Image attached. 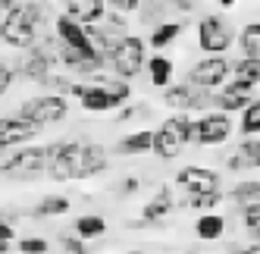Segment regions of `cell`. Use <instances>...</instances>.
I'll return each instance as SVG.
<instances>
[{"label":"cell","mask_w":260,"mask_h":254,"mask_svg":"<svg viewBox=\"0 0 260 254\" xmlns=\"http://www.w3.org/2000/svg\"><path fill=\"white\" fill-rule=\"evenodd\" d=\"M44 167H47V148H41V144H19V151L0 154V176L16 179V182L44 176Z\"/></svg>","instance_id":"cell-4"},{"label":"cell","mask_w":260,"mask_h":254,"mask_svg":"<svg viewBox=\"0 0 260 254\" xmlns=\"http://www.w3.org/2000/svg\"><path fill=\"white\" fill-rule=\"evenodd\" d=\"M0 242H13V226L7 216H0Z\"/></svg>","instance_id":"cell-37"},{"label":"cell","mask_w":260,"mask_h":254,"mask_svg":"<svg viewBox=\"0 0 260 254\" xmlns=\"http://www.w3.org/2000/svg\"><path fill=\"white\" fill-rule=\"evenodd\" d=\"M216 4H219V7H226V10H232V7L238 4V0H216Z\"/></svg>","instance_id":"cell-40"},{"label":"cell","mask_w":260,"mask_h":254,"mask_svg":"<svg viewBox=\"0 0 260 254\" xmlns=\"http://www.w3.org/2000/svg\"><path fill=\"white\" fill-rule=\"evenodd\" d=\"M132 101V82H122V79H98L94 82H85L82 94H79V104L82 110L88 113H110V110H119L122 104Z\"/></svg>","instance_id":"cell-3"},{"label":"cell","mask_w":260,"mask_h":254,"mask_svg":"<svg viewBox=\"0 0 260 254\" xmlns=\"http://www.w3.org/2000/svg\"><path fill=\"white\" fill-rule=\"evenodd\" d=\"M110 167V157L94 141H53L47 144V167L44 173L53 182L91 179Z\"/></svg>","instance_id":"cell-1"},{"label":"cell","mask_w":260,"mask_h":254,"mask_svg":"<svg viewBox=\"0 0 260 254\" xmlns=\"http://www.w3.org/2000/svg\"><path fill=\"white\" fill-rule=\"evenodd\" d=\"M176 210V198H173V188L170 185H163L151 201L144 204V210H141V220H135L132 223V229H144V226H154V223H160L163 216H170Z\"/></svg>","instance_id":"cell-15"},{"label":"cell","mask_w":260,"mask_h":254,"mask_svg":"<svg viewBox=\"0 0 260 254\" xmlns=\"http://www.w3.org/2000/svg\"><path fill=\"white\" fill-rule=\"evenodd\" d=\"M16 4H22V0H0V10H13Z\"/></svg>","instance_id":"cell-39"},{"label":"cell","mask_w":260,"mask_h":254,"mask_svg":"<svg viewBox=\"0 0 260 254\" xmlns=\"http://www.w3.org/2000/svg\"><path fill=\"white\" fill-rule=\"evenodd\" d=\"M53 38H57L63 47H69V50L82 53L85 60H101V63H107V60L101 57V53L94 50V44H91V38H88L85 25H82V22H76V19H69L66 13H60L57 19H53Z\"/></svg>","instance_id":"cell-10"},{"label":"cell","mask_w":260,"mask_h":254,"mask_svg":"<svg viewBox=\"0 0 260 254\" xmlns=\"http://www.w3.org/2000/svg\"><path fill=\"white\" fill-rule=\"evenodd\" d=\"M238 129H241V135H257L260 132V101L254 98L251 104H245L241 107V122H238Z\"/></svg>","instance_id":"cell-28"},{"label":"cell","mask_w":260,"mask_h":254,"mask_svg":"<svg viewBox=\"0 0 260 254\" xmlns=\"http://www.w3.org/2000/svg\"><path fill=\"white\" fill-rule=\"evenodd\" d=\"M241 216H245V232L251 235V242H257V232H260V204L241 207Z\"/></svg>","instance_id":"cell-30"},{"label":"cell","mask_w":260,"mask_h":254,"mask_svg":"<svg viewBox=\"0 0 260 254\" xmlns=\"http://www.w3.org/2000/svg\"><path fill=\"white\" fill-rule=\"evenodd\" d=\"M10 251V242H0V254H7Z\"/></svg>","instance_id":"cell-41"},{"label":"cell","mask_w":260,"mask_h":254,"mask_svg":"<svg viewBox=\"0 0 260 254\" xmlns=\"http://www.w3.org/2000/svg\"><path fill=\"white\" fill-rule=\"evenodd\" d=\"M19 251L22 254H47L50 245H47V239H22L19 242Z\"/></svg>","instance_id":"cell-32"},{"label":"cell","mask_w":260,"mask_h":254,"mask_svg":"<svg viewBox=\"0 0 260 254\" xmlns=\"http://www.w3.org/2000/svg\"><path fill=\"white\" fill-rule=\"evenodd\" d=\"M47 254H50V251H47Z\"/></svg>","instance_id":"cell-45"},{"label":"cell","mask_w":260,"mask_h":254,"mask_svg":"<svg viewBox=\"0 0 260 254\" xmlns=\"http://www.w3.org/2000/svg\"><path fill=\"white\" fill-rule=\"evenodd\" d=\"M157 132L163 138H170L173 144H179V148H185V144H191V116L188 113H173L160 122Z\"/></svg>","instance_id":"cell-18"},{"label":"cell","mask_w":260,"mask_h":254,"mask_svg":"<svg viewBox=\"0 0 260 254\" xmlns=\"http://www.w3.org/2000/svg\"><path fill=\"white\" fill-rule=\"evenodd\" d=\"M238 44H241V57H260V22L257 19L241 28Z\"/></svg>","instance_id":"cell-26"},{"label":"cell","mask_w":260,"mask_h":254,"mask_svg":"<svg viewBox=\"0 0 260 254\" xmlns=\"http://www.w3.org/2000/svg\"><path fill=\"white\" fill-rule=\"evenodd\" d=\"M222 232H226V220H222L219 213H201L198 223H194V235L204 242H216L222 239Z\"/></svg>","instance_id":"cell-22"},{"label":"cell","mask_w":260,"mask_h":254,"mask_svg":"<svg viewBox=\"0 0 260 254\" xmlns=\"http://www.w3.org/2000/svg\"><path fill=\"white\" fill-rule=\"evenodd\" d=\"M166 7H173V10H179V13H191V10L198 7V0H166Z\"/></svg>","instance_id":"cell-35"},{"label":"cell","mask_w":260,"mask_h":254,"mask_svg":"<svg viewBox=\"0 0 260 254\" xmlns=\"http://www.w3.org/2000/svg\"><path fill=\"white\" fill-rule=\"evenodd\" d=\"M229 72H232V60L226 53H207L188 69V82L207 88V91H216L219 85L229 82Z\"/></svg>","instance_id":"cell-11"},{"label":"cell","mask_w":260,"mask_h":254,"mask_svg":"<svg viewBox=\"0 0 260 254\" xmlns=\"http://www.w3.org/2000/svg\"><path fill=\"white\" fill-rule=\"evenodd\" d=\"M229 79H232V82H241V85L257 88V82H260V57H241V60H232Z\"/></svg>","instance_id":"cell-21"},{"label":"cell","mask_w":260,"mask_h":254,"mask_svg":"<svg viewBox=\"0 0 260 254\" xmlns=\"http://www.w3.org/2000/svg\"><path fill=\"white\" fill-rule=\"evenodd\" d=\"M60 245H63V251H66V254H88L85 239H79V235H63Z\"/></svg>","instance_id":"cell-33"},{"label":"cell","mask_w":260,"mask_h":254,"mask_svg":"<svg viewBox=\"0 0 260 254\" xmlns=\"http://www.w3.org/2000/svg\"><path fill=\"white\" fill-rule=\"evenodd\" d=\"M229 201L241 210V207H248V204H260V182H257V176L254 179H245V182H238L232 192H229Z\"/></svg>","instance_id":"cell-23"},{"label":"cell","mask_w":260,"mask_h":254,"mask_svg":"<svg viewBox=\"0 0 260 254\" xmlns=\"http://www.w3.org/2000/svg\"><path fill=\"white\" fill-rule=\"evenodd\" d=\"M44 19H47V0H22L13 10H7V16L0 19L4 22L0 25V41L16 50H25L41 38Z\"/></svg>","instance_id":"cell-2"},{"label":"cell","mask_w":260,"mask_h":254,"mask_svg":"<svg viewBox=\"0 0 260 254\" xmlns=\"http://www.w3.org/2000/svg\"><path fill=\"white\" fill-rule=\"evenodd\" d=\"M198 254H204V251H198Z\"/></svg>","instance_id":"cell-43"},{"label":"cell","mask_w":260,"mask_h":254,"mask_svg":"<svg viewBox=\"0 0 260 254\" xmlns=\"http://www.w3.org/2000/svg\"><path fill=\"white\" fill-rule=\"evenodd\" d=\"M141 0H107V10H113L119 16H128V13H138Z\"/></svg>","instance_id":"cell-31"},{"label":"cell","mask_w":260,"mask_h":254,"mask_svg":"<svg viewBox=\"0 0 260 254\" xmlns=\"http://www.w3.org/2000/svg\"><path fill=\"white\" fill-rule=\"evenodd\" d=\"M72 232H76L79 239H98V235L107 232V220L98 216V213H85V216H79V220L72 223Z\"/></svg>","instance_id":"cell-25"},{"label":"cell","mask_w":260,"mask_h":254,"mask_svg":"<svg viewBox=\"0 0 260 254\" xmlns=\"http://www.w3.org/2000/svg\"><path fill=\"white\" fill-rule=\"evenodd\" d=\"M232 129H235L232 113L204 110L201 119H191V144H198V148H216V144H226Z\"/></svg>","instance_id":"cell-6"},{"label":"cell","mask_w":260,"mask_h":254,"mask_svg":"<svg viewBox=\"0 0 260 254\" xmlns=\"http://www.w3.org/2000/svg\"><path fill=\"white\" fill-rule=\"evenodd\" d=\"M229 254H257V242H251V245H232Z\"/></svg>","instance_id":"cell-38"},{"label":"cell","mask_w":260,"mask_h":254,"mask_svg":"<svg viewBox=\"0 0 260 254\" xmlns=\"http://www.w3.org/2000/svg\"><path fill=\"white\" fill-rule=\"evenodd\" d=\"M147 66V82H151L154 88H166V85H173V60L170 57H163V53H157V57L151 60H144Z\"/></svg>","instance_id":"cell-20"},{"label":"cell","mask_w":260,"mask_h":254,"mask_svg":"<svg viewBox=\"0 0 260 254\" xmlns=\"http://www.w3.org/2000/svg\"><path fill=\"white\" fill-rule=\"evenodd\" d=\"M182 31H185V25H182V22H160V25L151 31V38H147L144 44H151L154 50H163V47H170Z\"/></svg>","instance_id":"cell-24"},{"label":"cell","mask_w":260,"mask_h":254,"mask_svg":"<svg viewBox=\"0 0 260 254\" xmlns=\"http://www.w3.org/2000/svg\"><path fill=\"white\" fill-rule=\"evenodd\" d=\"M13 82H16V72H13V66L0 60V98H4V94L10 91V88H13Z\"/></svg>","instance_id":"cell-34"},{"label":"cell","mask_w":260,"mask_h":254,"mask_svg":"<svg viewBox=\"0 0 260 254\" xmlns=\"http://www.w3.org/2000/svg\"><path fill=\"white\" fill-rule=\"evenodd\" d=\"M132 254H135V251H132Z\"/></svg>","instance_id":"cell-44"},{"label":"cell","mask_w":260,"mask_h":254,"mask_svg":"<svg viewBox=\"0 0 260 254\" xmlns=\"http://www.w3.org/2000/svg\"><path fill=\"white\" fill-rule=\"evenodd\" d=\"M63 13L82 25H91L107 13V0H63Z\"/></svg>","instance_id":"cell-17"},{"label":"cell","mask_w":260,"mask_h":254,"mask_svg":"<svg viewBox=\"0 0 260 254\" xmlns=\"http://www.w3.org/2000/svg\"><path fill=\"white\" fill-rule=\"evenodd\" d=\"M0 19H4V10H0Z\"/></svg>","instance_id":"cell-42"},{"label":"cell","mask_w":260,"mask_h":254,"mask_svg":"<svg viewBox=\"0 0 260 254\" xmlns=\"http://www.w3.org/2000/svg\"><path fill=\"white\" fill-rule=\"evenodd\" d=\"M254 98H257V88L229 79L226 85L216 88V94H213V110H219V113H238L241 107L251 104Z\"/></svg>","instance_id":"cell-13"},{"label":"cell","mask_w":260,"mask_h":254,"mask_svg":"<svg viewBox=\"0 0 260 254\" xmlns=\"http://www.w3.org/2000/svg\"><path fill=\"white\" fill-rule=\"evenodd\" d=\"M235 41V28L226 16L210 13L198 22V47L204 53H226Z\"/></svg>","instance_id":"cell-9"},{"label":"cell","mask_w":260,"mask_h":254,"mask_svg":"<svg viewBox=\"0 0 260 254\" xmlns=\"http://www.w3.org/2000/svg\"><path fill=\"white\" fill-rule=\"evenodd\" d=\"M144 53H147L144 38H138V35H125V38L113 47V53H110L107 63L113 66L116 79L132 82L135 76H141V69H144Z\"/></svg>","instance_id":"cell-7"},{"label":"cell","mask_w":260,"mask_h":254,"mask_svg":"<svg viewBox=\"0 0 260 254\" xmlns=\"http://www.w3.org/2000/svg\"><path fill=\"white\" fill-rule=\"evenodd\" d=\"M176 185L185 188L188 195H207L219 192V173L210 167H182L176 173Z\"/></svg>","instance_id":"cell-14"},{"label":"cell","mask_w":260,"mask_h":254,"mask_svg":"<svg viewBox=\"0 0 260 254\" xmlns=\"http://www.w3.org/2000/svg\"><path fill=\"white\" fill-rule=\"evenodd\" d=\"M151 138L154 129H138V132H128L116 141V154L122 157H138V154H151Z\"/></svg>","instance_id":"cell-19"},{"label":"cell","mask_w":260,"mask_h":254,"mask_svg":"<svg viewBox=\"0 0 260 254\" xmlns=\"http://www.w3.org/2000/svg\"><path fill=\"white\" fill-rule=\"evenodd\" d=\"M138 188H141V182H138L135 176H128V179H122V182H119V192L122 195H135Z\"/></svg>","instance_id":"cell-36"},{"label":"cell","mask_w":260,"mask_h":254,"mask_svg":"<svg viewBox=\"0 0 260 254\" xmlns=\"http://www.w3.org/2000/svg\"><path fill=\"white\" fill-rule=\"evenodd\" d=\"M188 207L194 210H213L222 204V192H207V195H188V201H185Z\"/></svg>","instance_id":"cell-29"},{"label":"cell","mask_w":260,"mask_h":254,"mask_svg":"<svg viewBox=\"0 0 260 254\" xmlns=\"http://www.w3.org/2000/svg\"><path fill=\"white\" fill-rule=\"evenodd\" d=\"M69 198L66 195H47L38 201V207H35V216H63L69 210Z\"/></svg>","instance_id":"cell-27"},{"label":"cell","mask_w":260,"mask_h":254,"mask_svg":"<svg viewBox=\"0 0 260 254\" xmlns=\"http://www.w3.org/2000/svg\"><path fill=\"white\" fill-rule=\"evenodd\" d=\"M257 163H260V141H257V135H248L226 157V170L229 173H257Z\"/></svg>","instance_id":"cell-16"},{"label":"cell","mask_w":260,"mask_h":254,"mask_svg":"<svg viewBox=\"0 0 260 254\" xmlns=\"http://www.w3.org/2000/svg\"><path fill=\"white\" fill-rule=\"evenodd\" d=\"M163 104L176 113H204L213 107V91L191 82H179V85H166L163 88Z\"/></svg>","instance_id":"cell-8"},{"label":"cell","mask_w":260,"mask_h":254,"mask_svg":"<svg viewBox=\"0 0 260 254\" xmlns=\"http://www.w3.org/2000/svg\"><path fill=\"white\" fill-rule=\"evenodd\" d=\"M19 116L35 122L38 129H47V125H57L69 116V101L63 94H53V91L35 94V98H25L19 104Z\"/></svg>","instance_id":"cell-5"},{"label":"cell","mask_w":260,"mask_h":254,"mask_svg":"<svg viewBox=\"0 0 260 254\" xmlns=\"http://www.w3.org/2000/svg\"><path fill=\"white\" fill-rule=\"evenodd\" d=\"M38 135H41L38 125L22 119L19 113H16V116H0V151L19 148V144H31Z\"/></svg>","instance_id":"cell-12"}]
</instances>
